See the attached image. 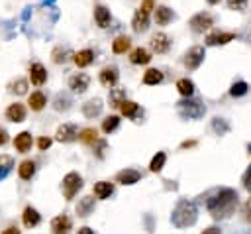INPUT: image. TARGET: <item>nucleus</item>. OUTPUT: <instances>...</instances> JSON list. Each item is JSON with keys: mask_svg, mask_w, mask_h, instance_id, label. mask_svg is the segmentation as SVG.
<instances>
[{"mask_svg": "<svg viewBox=\"0 0 251 234\" xmlns=\"http://www.w3.org/2000/svg\"><path fill=\"white\" fill-rule=\"evenodd\" d=\"M237 205H239L237 191H235V189H229V187H224V189L216 191V193L206 201V208H208V212L212 214L214 220L229 218V216L235 212Z\"/></svg>", "mask_w": 251, "mask_h": 234, "instance_id": "f257e3e1", "label": "nucleus"}, {"mask_svg": "<svg viewBox=\"0 0 251 234\" xmlns=\"http://www.w3.org/2000/svg\"><path fill=\"white\" fill-rule=\"evenodd\" d=\"M196 218H198V208L188 199H180L176 203L173 214H171V222L176 228H188V226H192L196 222Z\"/></svg>", "mask_w": 251, "mask_h": 234, "instance_id": "f03ea898", "label": "nucleus"}, {"mask_svg": "<svg viewBox=\"0 0 251 234\" xmlns=\"http://www.w3.org/2000/svg\"><path fill=\"white\" fill-rule=\"evenodd\" d=\"M176 110H178V114L182 118H188V120H198V118H202L206 114V106L198 98H190V96H186L184 100L176 102Z\"/></svg>", "mask_w": 251, "mask_h": 234, "instance_id": "7ed1b4c3", "label": "nucleus"}, {"mask_svg": "<svg viewBox=\"0 0 251 234\" xmlns=\"http://www.w3.org/2000/svg\"><path fill=\"white\" fill-rule=\"evenodd\" d=\"M80 187H82V177H80L78 173L71 171V173H67V175L63 177L61 189H63V195H65V199H67V201H73V199H75V195L80 191Z\"/></svg>", "mask_w": 251, "mask_h": 234, "instance_id": "20e7f679", "label": "nucleus"}, {"mask_svg": "<svg viewBox=\"0 0 251 234\" xmlns=\"http://www.w3.org/2000/svg\"><path fill=\"white\" fill-rule=\"evenodd\" d=\"M188 26H190L192 31L202 33V31H206V29H210V28L214 26V18H212V14H208V12H198V14H194V16L190 18Z\"/></svg>", "mask_w": 251, "mask_h": 234, "instance_id": "39448f33", "label": "nucleus"}, {"mask_svg": "<svg viewBox=\"0 0 251 234\" xmlns=\"http://www.w3.org/2000/svg\"><path fill=\"white\" fill-rule=\"evenodd\" d=\"M204 57H206L204 47H202V45H194V47H190V49L184 53V67H186L188 71H196V69L200 67V63L204 61Z\"/></svg>", "mask_w": 251, "mask_h": 234, "instance_id": "423d86ee", "label": "nucleus"}, {"mask_svg": "<svg viewBox=\"0 0 251 234\" xmlns=\"http://www.w3.org/2000/svg\"><path fill=\"white\" fill-rule=\"evenodd\" d=\"M88 85H90V77L86 73H75V75L69 77V88L73 92H76V94L86 92Z\"/></svg>", "mask_w": 251, "mask_h": 234, "instance_id": "0eeeda50", "label": "nucleus"}, {"mask_svg": "<svg viewBox=\"0 0 251 234\" xmlns=\"http://www.w3.org/2000/svg\"><path fill=\"white\" fill-rule=\"evenodd\" d=\"M76 138H78V128H76V124H61V126L57 128V134H55V140H57V142L69 144V142H75Z\"/></svg>", "mask_w": 251, "mask_h": 234, "instance_id": "6e6552de", "label": "nucleus"}, {"mask_svg": "<svg viewBox=\"0 0 251 234\" xmlns=\"http://www.w3.org/2000/svg\"><path fill=\"white\" fill-rule=\"evenodd\" d=\"M147 26H149V10H145L143 6H139V8L135 10V14H133L131 28H133V31L141 33V31L147 29Z\"/></svg>", "mask_w": 251, "mask_h": 234, "instance_id": "1a4fd4ad", "label": "nucleus"}, {"mask_svg": "<svg viewBox=\"0 0 251 234\" xmlns=\"http://www.w3.org/2000/svg\"><path fill=\"white\" fill-rule=\"evenodd\" d=\"M149 45H151V49H153L155 53H167V51H169V47H171V39H169V35H167V33L157 31V33H153V35H151Z\"/></svg>", "mask_w": 251, "mask_h": 234, "instance_id": "9d476101", "label": "nucleus"}, {"mask_svg": "<svg viewBox=\"0 0 251 234\" xmlns=\"http://www.w3.org/2000/svg\"><path fill=\"white\" fill-rule=\"evenodd\" d=\"M25 106L22 104V102H12L8 108H6V112H4V116H6V120H10V122H16V124H20V122H24L25 120Z\"/></svg>", "mask_w": 251, "mask_h": 234, "instance_id": "9b49d317", "label": "nucleus"}, {"mask_svg": "<svg viewBox=\"0 0 251 234\" xmlns=\"http://www.w3.org/2000/svg\"><path fill=\"white\" fill-rule=\"evenodd\" d=\"M73 228V222L67 214H59L51 220V232L53 234H69Z\"/></svg>", "mask_w": 251, "mask_h": 234, "instance_id": "f8f14e48", "label": "nucleus"}, {"mask_svg": "<svg viewBox=\"0 0 251 234\" xmlns=\"http://www.w3.org/2000/svg\"><path fill=\"white\" fill-rule=\"evenodd\" d=\"M235 39L233 31H212L206 37V45H226Z\"/></svg>", "mask_w": 251, "mask_h": 234, "instance_id": "ddd939ff", "label": "nucleus"}, {"mask_svg": "<svg viewBox=\"0 0 251 234\" xmlns=\"http://www.w3.org/2000/svg\"><path fill=\"white\" fill-rule=\"evenodd\" d=\"M27 73H29L31 85H35V87H41V85L47 81V71H45V67H43L41 63H31Z\"/></svg>", "mask_w": 251, "mask_h": 234, "instance_id": "4468645a", "label": "nucleus"}, {"mask_svg": "<svg viewBox=\"0 0 251 234\" xmlns=\"http://www.w3.org/2000/svg\"><path fill=\"white\" fill-rule=\"evenodd\" d=\"M31 144H33V138L29 132H20L16 138H14V149L18 153H27L31 149Z\"/></svg>", "mask_w": 251, "mask_h": 234, "instance_id": "2eb2a0df", "label": "nucleus"}, {"mask_svg": "<svg viewBox=\"0 0 251 234\" xmlns=\"http://www.w3.org/2000/svg\"><path fill=\"white\" fill-rule=\"evenodd\" d=\"M102 108H104V104H102L100 98H90V100H86L82 104V114L92 120V118H96V116L102 114Z\"/></svg>", "mask_w": 251, "mask_h": 234, "instance_id": "dca6fc26", "label": "nucleus"}, {"mask_svg": "<svg viewBox=\"0 0 251 234\" xmlns=\"http://www.w3.org/2000/svg\"><path fill=\"white\" fill-rule=\"evenodd\" d=\"M118 79H120V73H118L116 67H104V69L100 71V83H102L104 87H108V88L116 87Z\"/></svg>", "mask_w": 251, "mask_h": 234, "instance_id": "f3484780", "label": "nucleus"}, {"mask_svg": "<svg viewBox=\"0 0 251 234\" xmlns=\"http://www.w3.org/2000/svg\"><path fill=\"white\" fill-rule=\"evenodd\" d=\"M139 179H141V173L135 169H122L116 173V183H122V185H133Z\"/></svg>", "mask_w": 251, "mask_h": 234, "instance_id": "a211bd4d", "label": "nucleus"}, {"mask_svg": "<svg viewBox=\"0 0 251 234\" xmlns=\"http://www.w3.org/2000/svg\"><path fill=\"white\" fill-rule=\"evenodd\" d=\"M22 222H24L25 228H35L41 222V214L33 206H25L24 212H22Z\"/></svg>", "mask_w": 251, "mask_h": 234, "instance_id": "6ab92c4d", "label": "nucleus"}, {"mask_svg": "<svg viewBox=\"0 0 251 234\" xmlns=\"http://www.w3.org/2000/svg\"><path fill=\"white\" fill-rule=\"evenodd\" d=\"M120 112H122V116H126V118H139L143 112H141V108H139V104L137 102H133V100H124L120 106Z\"/></svg>", "mask_w": 251, "mask_h": 234, "instance_id": "aec40b11", "label": "nucleus"}, {"mask_svg": "<svg viewBox=\"0 0 251 234\" xmlns=\"http://www.w3.org/2000/svg\"><path fill=\"white\" fill-rule=\"evenodd\" d=\"M45 104H47V98H45V94H43L41 90H35V92H31V94L27 96V106H29L33 112L43 110Z\"/></svg>", "mask_w": 251, "mask_h": 234, "instance_id": "412c9836", "label": "nucleus"}, {"mask_svg": "<svg viewBox=\"0 0 251 234\" xmlns=\"http://www.w3.org/2000/svg\"><path fill=\"white\" fill-rule=\"evenodd\" d=\"M173 20H175V12L171 8H167V6H157L155 8V22L159 26H167Z\"/></svg>", "mask_w": 251, "mask_h": 234, "instance_id": "4be33fe9", "label": "nucleus"}, {"mask_svg": "<svg viewBox=\"0 0 251 234\" xmlns=\"http://www.w3.org/2000/svg\"><path fill=\"white\" fill-rule=\"evenodd\" d=\"M129 61L133 65H147L151 61V53L145 49V47H135L131 53H129Z\"/></svg>", "mask_w": 251, "mask_h": 234, "instance_id": "5701e85b", "label": "nucleus"}, {"mask_svg": "<svg viewBox=\"0 0 251 234\" xmlns=\"http://www.w3.org/2000/svg\"><path fill=\"white\" fill-rule=\"evenodd\" d=\"M18 175H20V179L29 181V179L35 175V161H33V159H24V161L18 165Z\"/></svg>", "mask_w": 251, "mask_h": 234, "instance_id": "b1692460", "label": "nucleus"}, {"mask_svg": "<svg viewBox=\"0 0 251 234\" xmlns=\"http://www.w3.org/2000/svg\"><path fill=\"white\" fill-rule=\"evenodd\" d=\"M92 210H94V197H92V195L82 197V199L78 201V205H76V214L84 218V216H88Z\"/></svg>", "mask_w": 251, "mask_h": 234, "instance_id": "393cba45", "label": "nucleus"}, {"mask_svg": "<svg viewBox=\"0 0 251 234\" xmlns=\"http://www.w3.org/2000/svg\"><path fill=\"white\" fill-rule=\"evenodd\" d=\"M94 20L100 28H108L110 22H112V16H110V10L106 6H96L94 8Z\"/></svg>", "mask_w": 251, "mask_h": 234, "instance_id": "a878e982", "label": "nucleus"}, {"mask_svg": "<svg viewBox=\"0 0 251 234\" xmlns=\"http://www.w3.org/2000/svg\"><path fill=\"white\" fill-rule=\"evenodd\" d=\"M73 61H75L76 67H88L94 61V51L92 49H82V51L73 55Z\"/></svg>", "mask_w": 251, "mask_h": 234, "instance_id": "bb28decb", "label": "nucleus"}, {"mask_svg": "<svg viewBox=\"0 0 251 234\" xmlns=\"http://www.w3.org/2000/svg\"><path fill=\"white\" fill-rule=\"evenodd\" d=\"M114 193V183L110 181H98L94 185V197L96 199H108Z\"/></svg>", "mask_w": 251, "mask_h": 234, "instance_id": "cd10ccee", "label": "nucleus"}, {"mask_svg": "<svg viewBox=\"0 0 251 234\" xmlns=\"http://www.w3.org/2000/svg\"><path fill=\"white\" fill-rule=\"evenodd\" d=\"M129 47H131V39H129L127 35H118V37L112 41V51H114L116 55L126 53Z\"/></svg>", "mask_w": 251, "mask_h": 234, "instance_id": "c85d7f7f", "label": "nucleus"}, {"mask_svg": "<svg viewBox=\"0 0 251 234\" xmlns=\"http://www.w3.org/2000/svg\"><path fill=\"white\" fill-rule=\"evenodd\" d=\"M78 140L82 142V144H86V146H94L100 138H98V130L96 128H84V130H80L78 132Z\"/></svg>", "mask_w": 251, "mask_h": 234, "instance_id": "c756f323", "label": "nucleus"}, {"mask_svg": "<svg viewBox=\"0 0 251 234\" xmlns=\"http://www.w3.org/2000/svg\"><path fill=\"white\" fill-rule=\"evenodd\" d=\"M71 104H73V100H71V96H69L67 92H59V94L55 96V100H53V108H55L57 112H65V110H69Z\"/></svg>", "mask_w": 251, "mask_h": 234, "instance_id": "7c9ffc66", "label": "nucleus"}, {"mask_svg": "<svg viewBox=\"0 0 251 234\" xmlns=\"http://www.w3.org/2000/svg\"><path fill=\"white\" fill-rule=\"evenodd\" d=\"M176 90L186 98V96H192L194 94V83L190 79H178L176 81Z\"/></svg>", "mask_w": 251, "mask_h": 234, "instance_id": "2f4dec72", "label": "nucleus"}, {"mask_svg": "<svg viewBox=\"0 0 251 234\" xmlns=\"http://www.w3.org/2000/svg\"><path fill=\"white\" fill-rule=\"evenodd\" d=\"M108 100H110V106H120L124 100H126V88H110V94H108Z\"/></svg>", "mask_w": 251, "mask_h": 234, "instance_id": "473e14b6", "label": "nucleus"}, {"mask_svg": "<svg viewBox=\"0 0 251 234\" xmlns=\"http://www.w3.org/2000/svg\"><path fill=\"white\" fill-rule=\"evenodd\" d=\"M163 81V73L159 69H147L143 75V85H159Z\"/></svg>", "mask_w": 251, "mask_h": 234, "instance_id": "72a5a7b5", "label": "nucleus"}, {"mask_svg": "<svg viewBox=\"0 0 251 234\" xmlns=\"http://www.w3.org/2000/svg\"><path fill=\"white\" fill-rule=\"evenodd\" d=\"M51 57H53V63H65V61L71 57V47H63V45H59V47L53 49Z\"/></svg>", "mask_w": 251, "mask_h": 234, "instance_id": "f704fd0d", "label": "nucleus"}, {"mask_svg": "<svg viewBox=\"0 0 251 234\" xmlns=\"http://www.w3.org/2000/svg\"><path fill=\"white\" fill-rule=\"evenodd\" d=\"M118 126H120V116H106L102 120V132L104 134H112Z\"/></svg>", "mask_w": 251, "mask_h": 234, "instance_id": "c9c22d12", "label": "nucleus"}, {"mask_svg": "<svg viewBox=\"0 0 251 234\" xmlns=\"http://www.w3.org/2000/svg\"><path fill=\"white\" fill-rule=\"evenodd\" d=\"M165 161H167V155H165L163 151H157V153L153 155V159H151V163H149V169H151L153 173H159V171L163 169V165H165Z\"/></svg>", "mask_w": 251, "mask_h": 234, "instance_id": "e433bc0d", "label": "nucleus"}, {"mask_svg": "<svg viewBox=\"0 0 251 234\" xmlns=\"http://www.w3.org/2000/svg\"><path fill=\"white\" fill-rule=\"evenodd\" d=\"M10 92H16V94H25L27 92V81L25 79H16L8 85Z\"/></svg>", "mask_w": 251, "mask_h": 234, "instance_id": "4c0bfd02", "label": "nucleus"}, {"mask_svg": "<svg viewBox=\"0 0 251 234\" xmlns=\"http://www.w3.org/2000/svg\"><path fill=\"white\" fill-rule=\"evenodd\" d=\"M247 90H249V85H247L245 81H237V83H233V85L229 87V94L235 96V98L247 94Z\"/></svg>", "mask_w": 251, "mask_h": 234, "instance_id": "58836bf2", "label": "nucleus"}, {"mask_svg": "<svg viewBox=\"0 0 251 234\" xmlns=\"http://www.w3.org/2000/svg\"><path fill=\"white\" fill-rule=\"evenodd\" d=\"M12 167H14V159L10 155H0V179H4Z\"/></svg>", "mask_w": 251, "mask_h": 234, "instance_id": "ea45409f", "label": "nucleus"}, {"mask_svg": "<svg viewBox=\"0 0 251 234\" xmlns=\"http://www.w3.org/2000/svg\"><path fill=\"white\" fill-rule=\"evenodd\" d=\"M212 128H214V132H216L218 136H224V134L229 132V124H227L224 118H214V120H212Z\"/></svg>", "mask_w": 251, "mask_h": 234, "instance_id": "a19ab883", "label": "nucleus"}, {"mask_svg": "<svg viewBox=\"0 0 251 234\" xmlns=\"http://www.w3.org/2000/svg\"><path fill=\"white\" fill-rule=\"evenodd\" d=\"M94 146H96V147H94V151H96V157H100V159H102V157H104V151H106V147H108V144H106L104 140H98Z\"/></svg>", "mask_w": 251, "mask_h": 234, "instance_id": "79ce46f5", "label": "nucleus"}, {"mask_svg": "<svg viewBox=\"0 0 251 234\" xmlns=\"http://www.w3.org/2000/svg\"><path fill=\"white\" fill-rule=\"evenodd\" d=\"M241 181H243V187L251 193V165L245 169V173H243V177H241Z\"/></svg>", "mask_w": 251, "mask_h": 234, "instance_id": "37998d69", "label": "nucleus"}, {"mask_svg": "<svg viewBox=\"0 0 251 234\" xmlns=\"http://www.w3.org/2000/svg\"><path fill=\"white\" fill-rule=\"evenodd\" d=\"M51 142H53L51 138H45V136H43V138H39V140H37V147H39L41 151H45V149L51 146Z\"/></svg>", "mask_w": 251, "mask_h": 234, "instance_id": "c03bdc74", "label": "nucleus"}, {"mask_svg": "<svg viewBox=\"0 0 251 234\" xmlns=\"http://www.w3.org/2000/svg\"><path fill=\"white\" fill-rule=\"evenodd\" d=\"M8 140H10V138H8L6 128H2V126H0V147H4V146L8 144Z\"/></svg>", "mask_w": 251, "mask_h": 234, "instance_id": "a18cd8bd", "label": "nucleus"}, {"mask_svg": "<svg viewBox=\"0 0 251 234\" xmlns=\"http://www.w3.org/2000/svg\"><path fill=\"white\" fill-rule=\"evenodd\" d=\"M243 214H245V220L251 222V199H247V203H245V206H243Z\"/></svg>", "mask_w": 251, "mask_h": 234, "instance_id": "49530a36", "label": "nucleus"}, {"mask_svg": "<svg viewBox=\"0 0 251 234\" xmlns=\"http://www.w3.org/2000/svg\"><path fill=\"white\" fill-rule=\"evenodd\" d=\"M245 2H247V0H227V6H229V8H235V10H237V8H241V6L245 4Z\"/></svg>", "mask_w": 251, "mask_h": 234, "instance_id": "de8ad7c7", "label": "nucleus"}, {"mask_svg": "<svg viewBox=\"0 0 251 234\" xmlns=\"http://www.w3.org/2000/svg\"><path fill=\"white\" fill-rule=\"evenodd\" d=\"M2 234H22V232H20V228H18V226H8V228H4V230H2Z\"/></svg>", "mask_w": 251, "mask_h": 234, "instance_id": "09e8293b", "label": "nucleus"}, {"mask_svg": "<svg viewBox=\"0 0 251 234\" xmlns=\"http://www.w3.org/2000/svg\"><path fill=\"white\" fill-rule=\"evenodd\" d=\"M202 234H220V228H216V226H210V228H206Z\"/></svg>", "mask_w": 251, "mask_h": 234, "instance_id": "8fccbe9b", "label": "nucleus"}, {"mask_svg": "<svg viewBox=\"0 0 251 234\" xmlns=\"http://www.w3.org/2000/svg\"><path fill=\"white\" fill-rule=\"evenodd\" d=\"M76 234H94V232H92V228L82 226V228H78V232H76Z\"/></svg>", "mask_w": 251, "mask_h": 234, "instance_id": "3c124183", "label": "nucleus"}, {"mask_svg": "<svg viewBox=\"0 0 251 234\" xmlns=\"http://www.w3.org/2000/svg\"><path fill=\"white\" fill-rule=\"evenodd\" d=\"M192 146H196V142H194V140H190V142H182V146H180V147H192Z\"/></svg>", "mask_w": 251, "mask_h": 234, "instance_id": "603ef678", "label": "nucleus"}, {"mask_svg": "<svg viewBox=\"0 0 251 234\" xmlns=\"http://www.w3.org/2000/svg\"><path fill=\"white\" fill-rule=\"evenodd\" d=\"M208 4H220V0H206Z\"/></svg>", "mask_w": 251, "mask_h": 234, "instance_id": "864d4df0", "label": "nucleus"}, {"mask_svg": "<svg viewBox=\"0 0 251 234\" xmlns=\"http://www.w3.org/2000/svg\"><path fill=\"white\" fill-rule=\"evenodd\" d=\"M249 153H251V144H249Z\"/></svg>", "mask_w": 251, "mask_h": 234, "instance_id": "5fc2aeb1", "label": "nucleus"}]
</instances>
